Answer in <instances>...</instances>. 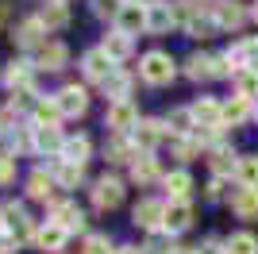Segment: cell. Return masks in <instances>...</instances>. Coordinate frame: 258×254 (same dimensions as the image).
I'll return each instance as SVG.
<instances>
[{
    "label": "cell",
    "mask_w": 258,
    "mask_h": 254,
    "mask_svg": "<svg viewBox=\"0 0 258 254\" xmlns=\"http://www.w3.org/2000/svg\"><path fill=\"white\" fill-rule=\"evenodd\" d=\"M139 74H143V81H151V85H170L173 81V58L162 50H151L143 58Z\"/></svg>",
    "instance_id": "1"
},
{
    "label": "cell",
    "mask_w": 258,
    "mask_h": 254,
    "mask_svg": "<svg viewBox=\"0 0 258 254\" xmlns=\"http://www.w3.org/2000/svg\"><path fill=\"white\" fill-rule=\"evenodd\" d=\"M185 74L193 77V81H208V77H224V74H231V66H227V58H208V54H193V58L185 62Z\"/></svg>",
    "instance_id": "2"
},
{
    "label": "cell",
    "mask_w": 258,
    "mask_h": 254,
    "mask_svg": "<svg viewBox=\"0 0 258 254\" xmlns=\"http://www.w3.org/2000/svg\"><path fill=\"white\" fill-rule=\"evenodd\" d=\"M104 123L112 127L116 135H123V131H131V127H139V112H135V104H131V100H116V104H108Z\"/></svg>",
    "instance_id": "3"
},
{
    "label": "cell",
    "mask_w": 258,
    "mask_h": 254,
    "mask_svg": "<svg viewBox=\"0 0 258 254\" xmlns=\"http://www.w3.org/2000/svg\"><path fill=\"white\" fill-rule=\"evenodd\" d=\"M208 12H212V20L220 23V27H231V31H239V27H243V20H247V8H243L239 0H220V4H208Z\"/></svg>",
    "instance_id": "4"
},
{
    "label": "cell",
    "mask_w": 258,
    "mask_h": 254,
    "mask_svg": "<svg viewBox=\"0 0 258 254\" xmlns=\"http://www.w3.org/2000/svg\"><path fill=\"white\" fill-rule=\"evenodd\" d=\"M162 227H166L170 235L189 231V227H193V204H189V201H170V204H166V220H162Z\"/></svg>",
    "instance_id": "5"
},
{
    "label": "cell",
    "mask_w": 258,
    "mask_h": 254,
    "mask_svg": "<svg viewBox=\"0 0 258 254\" xmlns=\"http://www.w3.org/2000/svg\"><path fill=\"white\" fill-rule=\"evenodd\" d=\"M119 201H123V185H119L116 177H100L97 185H93V204H97L100 212H112Z\"/></svg>",
    "instance_id": "6"
},
{
    "label": "cell",
    "mask_w": 258,
    "mask_h": 254,
    "mask_svg": "<svg viewBox=\"0 0 258 254\" xmlns=\"http://www.w3.org/2000/svg\"><path fill=\"white\" fill-rule=\"evenodd\" d=\"M50 220L58 223L66 235H70V231H81V227H85V212L77 208V204H70V201H58V204L50 208Z\"/></svg>",
    "instance_id": "7"
},
{
    "label": "cell",
    "mask_w": 258,
    "mask_h": 254,
    "mask_svg": "<svg viewBox=\"0 0 258 254\" xmlns=\"http://www.w3.org/2000/svg\"><path fill=\"white\" fill-rule=\"evenodd\" d=\"M0 216H4V227H12L16 243H27V239H31V223H27V216H23V204L8 201L4 208H0Z\"/></svg>",
    "instance_id": "8"
},
{
    "label": "cell",
    "mask_w": 258,
    "mask_h": 254,
    "mask_svg": "<svg viewBox=\"0 0 258 254\" xmlns=\"http://www.w3.org/2000/svg\"><path fill=\"white\" fill-rule=\"evenodd\" d=\"M162 135H166V123H162V119H139V127L131 131V143L139 150H151V147L162 143Z\"/></svg>",
    "instance_id": "9"
},
{
    "label": "cell",
    "mask_w": 258,
    "mask_h": 254,
    "mask_svg": "<svg viewBox=\"0 0 258 254\" xmlns=\"http://www.w3.org/2000/svg\"><path fill=\"white\" fill-rule=\"evenodd\" d=\"M58 108H62V116H85L89 93L81 89V85H66L62 93H58Z\"/></svg>",
    "instance_id": "10"
},
{
    "label": "cell",
    "mask_w": 258,
    "mask_h": 254,
    "mask_svg": "<svg viewBox=\"0 0 258 254\" xmlns=\"http://www.w3.org/2000/svg\"><path fill=\"white\" fill-rule=\"evenodd\" d=\"M116 31H123V35L147 31V8H139V4H123L119 16H116Z\"/></svg>",
    "instance_id": "11"
},
{
    "label": "cell",
    "mask_w": 258,
    "mask_h": 254,
    "mask_svg": "<svg viewBox=\"0 0 258 254\" xmlns=\"http://www.w3.org/2000/svg\"><path fill=\"white\" fill-rule=\"evenodd\" d=\"M112 74H116V66H112V58L104 54V46L85 54V77H89V81H100V85H104Z\"/></svg>",
    "instance_id": "12"
},
{
    "label": "cell",
    "mask_w": 258,
    "mask_h": 254,
    "mask_svg": "<svg viewBox=\"0 0 258 254\" xmlns=\"http://www.w3.org/2000/svg\"><path fill=\"white\" fill-rule=\"evenodd\" d=\"M162 220H166V204H162V201H139V204H135V223H139V227L158 231Z\"/></svg>",
    "instance_id": "13"
},
{
    "label": "cell",
    "mask_w": 258,
    "mask_h": 254,
    "mask_svg": "<svg viewBox=\"0 0 258 254\" xmlns=\"http://www.w3.org/2000/svg\"><path fill=\"white\" fill-rule=\"evenodd\" d=\"M231 208H235L239 220H258V189H243L239 185L231 193Z\"/></svg>",
    "instance_id": "14"
},
{
    "label": "cell",
    "mask_w": 258,
    "mask_h": 254,
    "mask_svg": "<svg viewBox=\"0 0 258 254\" xmlns=\"http://www.w3.org/2000/svg\"><path fill=\"white\" fill-rule=\"evenodd\" d=\"M193 119H197V127H220V123H224V108L205 96V100H197V104H193Z\"/></svg>",
    "instance_id": "15"
},
{
    "label": "cell",
    "mask_w": 258,
    "mask_h": 254,
    "mask_svg": "<svg viewBox=\"0 0 258 254\" xmlns=\"http://www.w3.org/2000/svg\"><path fill=\"white\" fill-rule=\"evenodd\" d=\"M4 85H8L12 93H16V89H35V81H31V62H12L8 70H4Z\"/></svg>",
    "instance_id": "16"
},
{
    "label": "cell",
    "mask_w": 258,
    "mask_h": 254,
    "mask_svg": "<svg viewBox=\"0 0 258 254\" xmlns=\"http://www.w3.org/2000/svg\"><path fill=\"white\" fill-rule=\"evenodd\" d=\"M108 162H131V166H135V162H139V147H135V143H127V139H112V143H108Z\"/></svg>",
    "instance_id": "17"
},
{
    "label": "cell",
    "mask_w": 258,
    "mask_h": 254,
    "mask_svg": "<svg viewBox=\"0 0 258 254\" xmlns=\"http://www.w3.org/2000/svg\"><path fill=\"white\" fill-rule=\"evenodd\" d=\"M66 58H70V50H66L62 42H43V50H39V66L43 70H62Z\"/></svg>",
    "instance_id": "18"
},
{
    "label": "cell",
    "mask_w": 258,
    "mask_h": 254,
    "mask_svg": "<svg viewBox=\"0 0 258 254\" xmlns=\"http://www.w3.org/2000/svg\"><path fill=\"white\" fill-rule=\"evenodd\" d=\"M35 243L43 246V250H62L66 246V231L58 227V223H46V227H39V235H35Z\"/></svg>",
    "instance_id": "19"
},
{
    "label": "cell",
    "mask_w": 258,
    "mask_h": 254,
    "mask_svg": "<svg viewBox=\"0 0 258 254\" xmlns=\"http://www.w3.org/2000/svg\"><path fill=\"white\" fill-rule=\"evenodd\" d=\"M43 20H23L20 27H16V42H20V46H39V42H43Z\"/></svg>",
    "instance_id": "20"
},
{
    "label": "cell",
    "mask_w": 258,
    "mask_h": 254,
    "mask_svg": "<svg viewBox=\"0 0 258 254\" xmlns=\"http://www.w3.org/2000/svg\"><path fill=\"white\" fill-rule=\"evenodd\" d=\"M166 189H170V201H189V189H193V177L185 169H173L166 177Z\"/></svg>",
    "instance_id": "21"
},
{
    "label": "cell",
    "mask_w": 258,
    "mask_h": 254,
    "mask_svg": "<svg viewBox=\"0 0 258 254\" xmlns=\"http://www.w3.org/2000/svg\"><path fill=\"white\" fill-rule=\"evenodd\" d=\"M235 177H239V185H243V189H258V154H247V158H239Z\"/></svg>",
    "instance_id": "22"
},
{
    "label": "cell",
    "mask_w": 258,
    "mask_h": 254,
    "mask_svg": "<svg viewBox=\"0 0 258 254\" xmlns=\"http://www.w3.org/2000/svg\"><path fill=\"white\" fill-rule=\"evenodd\" d=\"M54 193V177L50 173H43V169H35L31 177H27V197H35V201H46Z\"/></svg>",
    "instance_id": "23"
},
{
    "label": "cell",
    "mask_w": 258,
    "mask_h": 254,
    "mask_svg": "<svg viewBox=\"0 0 258 254\" xmlns=\"http://www.w3.org/2000/svg\"><path fill=\"white\" fill-rule=\"evenodd\" d=\"M58 119H62L58 100H39L35 104V127H58Z\"/></svg>",
    "instance_id": "24"
},
{
    "label": "cell",
    "mask_w": 258,
    "mask_h": 254,
    "mask_svg": "<svg viewBox=\"0 0 258 254\" xmlns=\"http://www.w3.org/2000/svg\"><path fill=\"white\" fill-rule=\"evenodd\" d=\"M85 158H89V139H85V135L66 139V147H62V162H74V166H81Z\"/></svg>",
    "instance_id": "25"
},
{
    "label": "cell",
    "mask_w": 258,
    "mask_h": 254,
    "mask_svg": "<svg viewBox=\"0 0 258 254\" xmlns=\"http://www.w3.org/2000/svg\"><path fill=\"white\" fill-rule=\"evenodd\" d=\"M104 54L112 58V62L127 58V54H131V35H123V31H112V35L104 39Z\"/></svg>",
    "instance_id": "26"
},
{
    "label": "cell",
    "mask_w": 258,
    "mask_h": 254,
    "mask_svg": "<svg viewBox=\"0 0 258 254\" xmlns=\"http://www.w3.org/2000/svg\"><path fill=\"white\" fill-rule=\"evenodd\" d=\"M170 131H173V135H189V131H197L193 108H173V112H170Z\"/></svg>",
    "instance_id": "27"
},
{
    "label": "cell",
    "mask_w": 258,
    "mask_h": 254,
    "mask_svg": "<svg viewBox=\"0 0 258 254\" xmlns=\"http://www.w3.org/2000/svg\"><path fill=\"white\" fill-rule=\"evenodd\" d=\"M235 89H239L243 100H254V96H258V66H250V70L235 74Z\"/></svg>",
    "instance_id": "28"
},
{
    "label": "cell",
    "mask_w": 258,
    "mask_h": 254,
    "mask_svg": "<svg viewBox=\"0 0 258 254\" xmlns=\"http://www.w3.org/2000/svg\"><path fill=\"white\" fill-rule=\"evenodd\" d=\"M170 23H173V12L166 8V4H158V8L147 12V31L162 35V31H170Z\"/></svg>",
    "instance_id": "29"
},
{
    "label": "cell",
    "mask_w": 258,
    "mask_h": 254,
    "mask_svg": "<svg viewBox=\"0 0 258 254\" xmlns=\"http://www.w3.org/2000/svg\"><path fill=\"white\" fill-rule=\"evenodd\" d=\"M247 116H250V100H243V96H235V100H227V104H224V123L239 127Z\"/></svg>",
    "instance_id": "30"
},
{
    "label": "cell",
    "mask_w": 258,
    "mask_h": 254,
    "mask_svg": "<svg viewBox=\"0 0 258 254\" xmlns=\"http://www.w3.org/2000/svg\"><path fill=\"white\" fill-rule=\"evenodd\" d=\"M81 173H85V169L74 166V162H58V169H54V181H58L62 189H74V185H81Z\"/></svg>",
    "instance_id": "31"
},
{
    "label": "cell",
    "mask_w": 258,
    "mask_h": 254,
    "mask_svg": "<svg viewBox=\"0 0 258 254\" xmlns=\"http://www.w3.org/2000/svg\"><path fill=\"white\" fill-rule=\"evenodd\" d=\"M35 147L39 150H62L66 139L58 135V127H35Z\"/></svg>",
    "instance_id": "32"
},
{
    "label": "cell",
    "mask_w": 258,
    "mask_h": 254,
    "mask_svg": "<svg viewBox=\"0 0 258 254\" xmlns=\"http://www.w3.org/2000/svg\"><path fill=\"white\" fill-rule=\"evenodd\" d=\"M104 93L112 96V104H116V100H127V93H131V77L127 74H112L104 81Z\"/></svg>",
    "instance_id": "33"
},
{
    "label": "cell",
    "mask_w": 258,
    "mask_h": 254,
    "mask_svg": "<svg viewBox=\"0 0 258 254\" xmlns=\"http://www.w3.org/2000/svg\"><path fill=\"white\" fill-rule=\"evenodd\" d=\"M227 254H258V239L250 231H239L227 239Z\"/></svg>",
    "instance_id": "34"
},
{
    "label": "cell",
    "mask_w": 258,
    "mask_h": 254,
    "mask_svg": "<svg viewBox=\"0 0 258 254\" xmlns=\"http://www.w3.org/2000/svg\"><path fill=\"white\" fill-rule=\"evenodd\" d=\"M235 166H239V162L231 158V150H227V147H216V150H212V169H216V177L235 173Z\"/></svg>",
    "instance_id": "35"
},
{
    "label": "cell",
    "mask_w": 258,
    "mask_h": 254,
    "mask_svg": "<svg viewBox=\"0 0 258 254\" xmlns=\"http://www.w3.org/2000/svg\"><path fill=\"white\" fill-rule=\"evenodd\" d=\"M131 177L139 181V185H151V181L158 177V162L154 158H139L135 166H131Z\"/></svg>",
    "instance_id": "36"
},
{
    "label": "cell",
    "mask_w": 258,
    "mask_h": 254,
    "mask_svg": "<svg viewBox=\"0 0 258 254\" xmlns=\"http://www.w3.org/2000/svg\"><path fill=\"white\" fill-rule=\"evenodd\" d=\"M39 20H43V27H66V23H70V12H66V4H46Z\"/></svg>",
    "instance_id": "37"
},
{
    "label": "cell",
    "mask_w": 258,
    "mask_h": 254,
    "mask_svg": "<svg viewBox=\"0 0 258 254\" xmlns=\"http://www.w3.org/2000/svg\"><path fill=\"white\" fill-rule=\"evenodd\" d=\"M170 12H173V23H181L185 31H189V23H193L197 16H201V12H197V4H193V0H177V4H173Z\"/></svg>",
    "instance_id": "38"
},
{
    "label": "cell",
    "mask_w": 258,
    "mask_h": 254,
    "mask_svg": "<svg viewBox=\"0 0 258 254\" xmlns=\"http://www.w3.org/2000/svg\"><path fill=\"white\" fill-rule=\"evenodd\" d=\"M216 27H220V23H216L212 16H197V20L189 23V35H193V39H208V35H212Z\"/></svg>",
    "instance_id": "39"
},
{
    "label": "cell",
    "mask_w": 258,
    "mask_h": 254,
    "mask_svg": "<svg viewBox=\"0 0 258 254\" xmlns=\"http://www.w3.org/2000/svg\"><path fill=\"white\" fill-rule=\"evenodd\" d=\"M143 250H151V254H173L177 246H173L162 231H151V239H147V246H143Z\"/></svg>",
    "instance_id": "40"
},
{
    "label": "cell",
    "mask_w": 258,
    "mask_h": 254,
    "mask_svg": "<svg viewBox=\"0 0 258 254\" xmlns=\"http://www.w3.org/2000/svg\"><path fill=\"white\" fill-rule=\"evenodd\" d=\"M77 254H112V250H108V239H104V235H89L85 246H81Z\"/></svg>",
    "instance_id": "41"
},
{
    "label": "cell",
    "mask_w": 258,
    "mask_h": 254,
    "mask_svg": "<svg viewBox=\"0 0 258 254\" xmlns=\"http://www.w3.org/2000/svg\"><path fill=\"white\" fill-rule=\"evenodd\" d=\"M16 177V154H0V185H8Z\"/></svg>",
    "instance_id": "42"
},
{
    "label": "cell",
    "mask_w": 258,
    "mask_h": 254,
    "mask_svg": "<svg viewBox=\"0 0 258 254\" xmlns=\"http://www.w3.org/2000/svg\"><path fill=\"white\" fill-rule=\"evenodd\" d=\"M119 8H123L119 0H93V12H97V16H112V20H116Z\"/></svg>",
    "instance_id": "43"
},
{
    "label": "cell",
    "mask_w": 258,
    "mask_h": 254,
    "mask_svg": "<svg viewBox=\"0 0 258 254\" xmlns=\"http://www.w3.org/2000/svg\"><path fill=\"white\" fill-rule=\"evenodd\" d=\"M31 96H35V89H16V93H12V100H8V112L27 108V104H31Z\"/></svg>",
    "instance_id": "44"
},
{
    "label": "cell",
    "mask_w": 258,
    "mask_h": 254,
    "mask_svg": "<svg viewBox=\"0 0 258 254\" xmlns=\"http://www.w3.org/2000/svg\"><path fill=\"white\" fill-rule=\"evenodd\" d=\"M173 150H177V158H181V162H189V158L197 154V143H193V139H177V143H173Z\"/></svg>",
    "instance_id": "45"
},
{
    "label": "cell",
    "mask_w": 258,
    "mask_h": 254,
    "mask_svg": "<svg viewBox=\"0 0 258 254\" xmlns=\"http://www.w3.org/2000/svg\"><path fill=\"white\" fill-rule=\"evenodd\" d=\"M12 147H16V150H31L35 147L31 131H16V135H12Z\"/></svg>",
    "instance_id": "46"
},
{
    "label": "cell",
    "mask_w": 258,
    "mask_h": 254,
    "mask_svg": "<svg viewBox=\"0 0 258 254\" xmlns=\"http://www.w3.org/2000/svg\"><path fill=\"white\" fill-rule=\"evenodd\" d=\"M197 254H227V243H220V239H208L205 246H197Z\"/></svg>",
    "instance_id": "47"
},
{
    "label": "cell",
    "mask_w": 258,
    "mask_h": 254,
    "mask_svg": "<svg viewBox=\"0 0 258 254\" xmlns=\"http://www.w3.org/2000/svg\"><path fill=\"white\" fill-rule=\"evenodd\" d=\"M208 197H212V201L224 197V177H212V181H208Z\"/></svg>",
    "instance_id": "48"
},
{
    "label": "cell",
    "mask_w": 258,
    "mask_h": 254,
    "mask_svg": "<svg viewBox=\"0 0 258 254\" xmlns=\"http://www.w3.org/2000/svg\"><path fill=\"white\" fill-rule=\"evenodd\" d=\"M112 254H143V250H139V246H116Z\"/></svg>",
    "instance_id": "49"
},
{
    "label": "cell",
    "mask_w": 258,
    "mask_h": 254,
    "mask_svg": "<svg viewBox=\"0 0 258 254\" xmlns=\"http://www.w3.org/2000/svg\"><path fill=\"white\" fill-rule=\"evenodd\" d=\"M131 4H139V8H147V12H151V8H158V0H131Z\"/></svg>",
    "instance_id": "50"
},
{
    "label": "cell",
    "mask_w": 258,
    "mask_h": 254,
    "mask_svg": "<svg viewBox=\"0 0 258 254\" xmlns=\"http://www.w3.org/2000/svg\"><path fill=\"white\" fill-rule=\"evenodd\" d=\"M8 127V108H0V131Z\"/></svg>",
    "instance_id": "51"
},
{
    "label": "cell",
    "mask_w": 258,
    "mask_h": 254,
    "mask_svg": "<svg viewBox=\"0 0 258 254\" xmlns=\"http://www.w3.org/2000/svg\"><path fill=\"white\" fill-rule=\"evenodd\" d=\"M8 20V4H4V0H0V23Z\"/></svg>",
    "instance_id": "52"
},
{
    "label": "cell",
    "mask_w": 258,
    "mask_h": 254,
    "mask_svg": "<svg viewBox=\"0 0 258 254\" xmlns=\"http://www.w3.org/2000/svg\"><path fill=\"white\" fill-rule=\"evenodd\" d=\"M173 254H197V250H173Z\"/></svg>",
    "instance_id": "53"
},
{
    "label": "cell",
    "mask_w": 258,
    "mask_h": 254,
    "mask_svg": "<svg viewBox=\"0 0 258 254\" xmlns=\"http://www.w3.org/2000/svg\"><path fill=\"white\" fill-rule=\"evenodd\" d=\"M0 231H4V216H0Z\"/></svg>",
    "instance_id": "54"
},
{
    "label": "cell",
    "mask_w": 258,
    "mask_h": 254,
    "mask_svg": "<svg viewBox=\"0 0 258 254\" xmlns=\"http://www.w3.org/2000/svg\"><path fill=\"white\" fill-rule=\"evenodd\" d=\"M254 20H258V4H254Z\"/></svg>",
    "instance_id": "55"
},
{
    "label": "cell",
    "mask_w": 258,
    "mask_h": 254,
    "mask_svg": "<svg viewBox=\"0 0 258 254\" xmlns=\"http://www.w3.org/2000/svg\"><path fill=\"white\" fill-rule=\"evenodd\" d=\"M54 4H66V0H54Z\"/></svg>",
    "instance_id": "56"
},
{
    "label": "cell",
    "mask_w": 258,
    "mask_h": 254,
    "mask_svg": "<svg viewBox=\"0 0 258 254\" xmlns=\"http://www.w3.org/2000/svg\"><path fill=\"white\" fill-rule=\"evenodd\" d=\"M254 116H258V108H254Z\"/></svg>",
    "instance_id": "57"
}]
</instances>
